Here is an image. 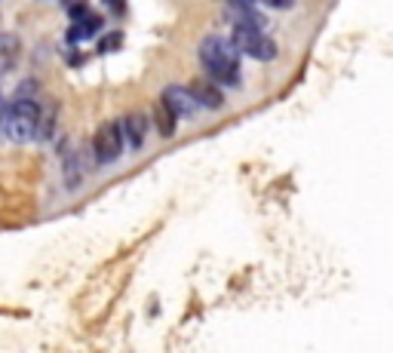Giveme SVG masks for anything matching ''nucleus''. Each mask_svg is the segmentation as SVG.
I'll use <instances>...</instances> for the list:
<instances>
[{"mask_svg":"<svg viewBox=\"0 0 393 353\" xmlns=\"http://www.w3.org/2000/svg\"><path fill=\"white\" fill-rule=\"evenodd\" d=\"M191 92H194V98H197V105L200 108H206V111H219L221 108V89L215 86V83H206V80H197L194 86H191Z\"/></svg>","mask_w":393,"mask_h":353,"instance_id":"423d86ee","label":"nucleus"},{"mask_svg":"<svg viewBox=\"0 0 393 353\" xmlns=\"http://www.w3.org/2000/svg\"><path fill=\"white\" fill-rule=\"evenodd\" d=\"M98 25H102V22H98L96 15H89V19L83 22V25H77V28H71V37H74V40H77V37H89V31H98Z\"/></svg>","mask_w":393,"mask_h":353,"instance_id":"9d476101","label":"nucleus"},{"mask_svg":"<svg viewBox=\"0 0 393 353\" xmlns=\"http://www.w3.org/2000/svg\"><path fill=\"white\" fill-rule=\"evenodd\" d=\"M233 46L237 53H246L255 62H271L277 58V44L271 40V34H264L262 25L255 22H237L233 25Z\"/></svg>","mask_w":393,"mask_h":353,"instance_id":"f03ea898","label":"nucleus"},{"mask_svg":"<svg viewBox=\"0 0 393 353\" xmlns=\"http://www.w3.org/2000/svg\"><path fill=\"white\" fill-rule=\"evenodd\" d=\"M15 62H19V37L15 34H0V77H6Z\"/></svg>","mask_w":393,"mask_h":353,"instance_id":"0eeeda50","label":"nucleus"},{"mask_svg":"<svg viewBox=\"0 0 393 353\" xmlns=\"http://www.w3.org/2000/svg\"><path fill=\"white\" fill-rule=\"evenodd\" d=\"M93 150L98 163H114L123 154V126L120 123H105L98 126L96 139H93Z\"/></svg>","mask_w":393,"mask_h":353,"instance_id":"20e7f679","label":"nucleus"},{"mask_svg":"<svg viewBox=\"0 0 393 353\" xmlns=\"http://www.w3.org/2000/svg\"><path fill=\"white\" fill-rule=\"evenodd\" d=\"M108 4H114V10H117V13H123V0H108Z\"/></svg>","mask_w":393,"mask_h":353,"instance_id":"9b49d317","label":"nucleus"},{"mask_svg":"<svg viewBox=\"0 0 393 353\" xmlns=\"http://www.w3.org/2000/svg\"><path fill=\"white\" fill-rule=\"evenodd\" d=\"M175 120H179V117H175L163 102H157V105H154V123H157V132H160L163 139L175 136Z\"/></svg>","mask_w":393,"mask_h":353,"instance_id":"1a4fd4ad","label":"nucleus"},{"mask_svg":"<svg viewBox=\"0 0 393 353\" xmlns=\"http://www.w3.org/2000/svg\"><path fill=\"white\" fill-rule=\"evenodd\" d=\"M0 114H4V105H0Z\"/></svg>","mask_w":393,"mask_h":353,"instance_id":"f8f14e48","label":"nucleus"},{"mask_svg":"<svg viewBox=\"0 0 393 353\" xmlns=\"http://www.w3.org/2000/svg\"><path fill=\"white\" fill-rule=\"evenodd\" d=\"M120 126H123V139H129L132 148H141V141H145V132H148L145 114H129Z\"/></svg>","mask_w":393,"mask_h":353,"instance_id":"6e6552de","label":"nucleus"},{"mask_svg":"<svg viewBox=\"0 0 393 353\" xmlns=\"http://www.w3.org/2000/svg\"><path fill=\"white\" fill-rule=\"evenodd\" d=\"M37 102L31 98H15V102L6 108L4 117V132L10 141H31L37 139Z\"/></svg>","mask_w":393,"mask_h":353,"instance_id":"7ed1b4c3","label":"nucleus"},{"mask_svg":"<svg viewBox=\"0 0 393 353\" xmlns=\"http://www.w3.org/2000/svg\"><path fill=\"white\" fill-rule=\"evenodd\" d=\"M200 62H203V68L215 83H224V86H237L240 83V53L228 40L206 37L200 44Z\"/></svg>","mask_w":393,"mask_h":353,"instance_id":"f257e3e1","label":"nucleus"},{"mask_svg":"<svg viewBox=\"0 0 393 353\" xmlns=\"http://www.w3.org/2000/svg\"><path fill=\"white\" fill-rule=\"evenodd\" d=\"M160 102L169 108V111L175 117H194L200 111V105H197V98H194V92L185 89V86H169L163 92V98Z\"/></svg>","mask_w":393,"mask_h":353,"instance_id":"39448f33","label":"nucleus"}]
</instances>
